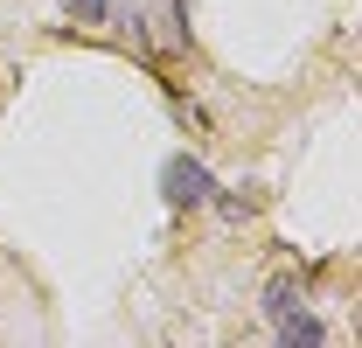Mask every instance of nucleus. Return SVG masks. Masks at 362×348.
<instances>
[{"label": "nucleus", "instance_id": "1", "mask_svg": "<svg viewBox=\"0 0 362 348\" xmlns=\"http://www.w3.org/2000/svg\"><path fill=\"white\" fill-rule=\"evenodd\" d=\"M160 181H168V202H175V209H195V202H209V188H216L202 161H168V174H160Z\"/></svg>", "mask_w": 362, "mask_h": 348}, {"label": "nucleus", "instance_id": "2", "mask_svg": "<svg viewBox=\"0 0 362 348\" xmlns=\"http://www.w3.org/2000/svg\"><path fill=\"white\" fill-rule=\"evenodd\" d=\"M272 313H279V335H286V342H320V320L314 313H293V293H286V286H272Z\"/></svg>", "mask_w": 362, "mask_h": 348}, {"label": "nucleus", "instance_id": "3", "mask_svg": "<svg viewBox=\"0 0 362 348\" xmlns=\"http://www.w3.org/2000/svg\"><path fill=\"white\" fill-rule=\"evenodd\" d=\"M70 14L77 21H105V0H70Z\"/></svg>", "mask_w": 362, "mask_h": 348}]
</instances>
